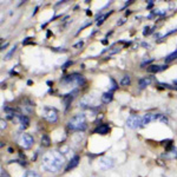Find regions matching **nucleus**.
<instances>
[{
    "label": "nucleus",
    "mask_w": 177,
    "mask_h": 177,
    "mask_svg": "<svg viewBox=\"0 0 177 177\" xmlns=\"http://www.w3.org/2000/svg\"><path fill=\"white\" fill-rule=\"evenodd\" d=\"M142 45H143V46H145V47H149V44H147V43H143Z\"/></svg>",
    "instance_id": "36"
},
{
    "label": "nucleus",
    "mask_w": 177,
    "mask_h": 177,
    "mask_svg": "<svg viewBox=\"0 0 177 177\" xmlns=\"http://www.w3.org/2000/svg\"><path fill=\"white\" fill-rule=\"evenodd\" d=\"M65 158L61 152H59L57 150H52L44 153L43 161H41V168L48 172H58L63 168Z\"/></svg>",
    "instance_id": "1"
},
{
    "label": "nucleus",
    "mask_w": 177,
    "mask_h": 177,
    "mask_svg": "<svg viewBox=\"0 0 177 177\" xmlns=\"http://www.w3.org/2000/svg\"><path fill=\"white\" fill-rule=\"evenodd\" d=\"M86 14H88V16H91V11L88 10V11H86Z\"/></svg>",
    "instance_id": "38"
},
{
    "label": "nucleus",
    "mask_w": 177,
    "mask_h": 177,
    "mask_svg": "<svg viewBox=\"0 0 177 177\" xmlns=\"http://www.w3.org/2000/svg\"><path fill=\"white\" fill-rule=\"evenodd\" d=\"M109 130H110V128H109L107 124H100L94 129L93 132L94 134H99V135H106L109 132Z\"/></svg>",
    "instance_id": "10"
},
{
    "label": "nucleus",
    "mask_w": 177,
    "mask_h": 177,
    "mask_svg": "<svg viewBox=\"0 0 177 177\" xmlns=\"http://www.w3.org/2000/svg\"><path fill=\"white\" fill-rule=\"evenodd\" d=\"M124 21H125V20H124V19H122V20L118 23V25H122V24H124Z\"/></svg>",
    "instance_id": "34"
},
{
    "label": "nucleus",
    "mask_w": 177,
    "mask_h": 177,
    "mask_svg": "<svg viewBox=\"0 0 177 177\" xmlns=\"http://www.w3.org/2000/svg\"><path fill=\"white\" fill-rule=\"evenodd\" d=\"M86 128H88L86 118H85V115H83V113L73 116L67 122V129L71 131H84V130H86Z\"/></svg>",
    "instance_id": "2"
},
{
    "label": "nucleus",
    "mask_w": 177,
    "mask_h": 177,
    "mask_svg": "<svg viewBox=\"0 0 177 177\" xmlns=\"http://www.w3.org/2000/svg\"><path fill=\"white\" fill-rule=\"evenodd\" d=\"M156 119H157V113H147V115H144V117L142 119V126H145Z\"/></svg>",
    "instance_id": "8"
},
{
    "label": "nucleus",
    "mask_w": 177,
    "mask_h": 177,
    "mask_svg": "<svg viewBox=\"0 0 177 177\" xmlns=\"http://www.w3.org/2000/svg\"><path fill=\"white\" fill-rule=\"evenodd\" d=\"M163 157L166 159H172V158H176L177 157V150L175 148H172L171 150H168L163 155Z\"/></svg>",
    "instance_id": "15"
},
{
    "label": "nucleus",
    "mask_w": 177,
    "mask_h": 177,
    "mask_svg": "<svg viewBox=\"0 0 177 177\" xmlns=\"http://www.w3.org/2000/svg\"><path fill=\"white\" fill-rule=\"evenodd\" d=\"M156 120H159V122H162V123H165V124H168V118L165 117L164 115H162V113H157V119Z\"/></svg>",
    "instance_id": "23"
},
{
    "label": "nucleus",
    "mask_w": 177,
    "mask_h": 177,
    "mask_svg": "<svg viewBox=\"0 0 177 177\" xmlns=\"http://www.w3.org/2000/svg\"><path fill=\"white\" fill-rule=\"evenodd\" d=\"M78 163H79V156H75L73 158L70 159V162H69V164H67V166H66V169H65V171L67 172V171H70L71 169H73V168H76L77 165H78Z\"/></svg>",
    "instance_id": "13"
},
{
    "label": "nucleus",
    "mask_w": 177,
    "mask_h": 177,
    "mask_svg": "<svg viewBox=\"0 0 177 177\" xmlns=\"http://www.w3.org/2000/svg\"><path fill=\"white\" fill-rule=\"evenodd\" d=\"M130 13H131V12H130V11H129V10H128V11H126V12H125V16H129V14H130Z\"/></svg>",
    "instance_id": "39"
},
{
    "label": "nucleus",
    "mask_w": 177,
    "mask_h": 177,
    "mask_svg": "<svg viewBox=\"0 0 177 177\" xmlns=\"http://www.w3.org/2000/svg\"><path fill=\"white\" fill-rule=\"evenodd\" d=\"M153 37H155V38H156V39H157V38H159V37H161V34H159V33H156V34L153 35Z\"/></svg>",
    "instance_id": "33"
},
{
    "label": "nucleus",
    "mask_w": 177,
    "mask_h": 177,
    "mask_svg": "<svg viewBox=\"0 0 177 177\" xmlns=\"http://www.w3.org/2000/svg\"><path fill=\"white\" fill-rule=\"evenodd\" d=\"M18 119H19V123H20V129H21V130L26 129V128L30 125V118L27 117V116H25V115H20V116L18 117Z\"/></svg>",
    "instance_id": "11"
},
{
    "label": "nucleus",
    "mask_w": 177,
    "mask_h": 177,
    "mask_svg": "<svg viewBox=\"0 0 177 177\" xmlns=\"http://www.w3.org/2000/svg\"><path fill=\"white\" fill-rule=\"evenodd\" d=\"M83 44H84L83 41H79V43H77L76 45H75V47H76V48H79V47H82V46H83Z\"/></svg>",
    "instance_id": "30"
},
{
    "label": "nucleus",
    "mask_w": 177,
    "mask_h": 177,
    "mask_svg": "<svg viewBox=\"0 0 177 177\" xmlns=\"http://www.w3.org/2000/svg\"><path fill=\"white\" fill-rule=\"evenodd\" d=\"M110 16V13H105V14H103V16H100L98 19H97V25L99 26V25H102V24L104 23V20H105L106 18Z\"/></svg>",
    "instance_id": "21"
},
{
    "label": "nucleus",
    "mask_w": 177,
    "mask_h": 177,
    "mask_svg": "<svg viewBox=\"0 0 177 177\" xmlns=\"http://www.w3.org/2000/svg\"><path fill=\"white\" fill-rule=\"evenodd\" d=\"M1 177H8V176H7L6 174H4V171H2V172H1Z\"/></svg>",
    "instance_id": "35"
},
{
    "label": "nucleus",
    "mask_w": 177,
    "mask_h": 177,
    "mask_svg": "<svg viewBox=\"0 0 177 177\" xmlns=\"http://www.w3.org/2000/svg\"><path fill=\"white\" fill-rule=\"evenodd\" d=\"M166 69H168L166 64L165 65H150V66H148V71L151 72V73H157V72H161V71L166 70Z\"/></svg>",
    "instance_id": "9"
},
{
    "label": "nucleus",
    "mask_w": 177,
    "mask_h": 177,
    "mask_svg": "<svg viewBox=\"0 0 177 177\" xmlns=\"http://www.w3.org/2000/svg\"><path fill=\"white\" fill-rule=\"evenodd\" d=\"M24 177H41L37 171H33V170H30L27 171L26 174H25V176Z\"/></svg>",
    "instance_id": "22"
},
{
    "label": "nucleus",
    "mask_w": 177,
    "mask_h": 177,
    "mask_svg": "<svg viewBox=\"0 0 177 177\" xmlns=\"http://www.w3.org/2000/svg\"><path fill=\"white\" fill-rule=\"evenodd\" d=\"M16 50H17V46L14 45V46L12 47V50H11V51H10V52H8V53H7V54H6V56H5V59H6V60H8V59H11L12 54H13V53L16 52Z\"/></svg>",
    "instance_id": "24"
},
{
    "label": "nucleus",
    "mask_w": 177,
    "mask_h": 177,
    "mask_svg": "<svg viewBox=\"0 0 177 177\" xmlns=\"http://www.w3.org/2000/svg\"><path fill=\"white\" fill-rule=\"evenodd\" d=\"M112 98H113V94H112L111 91H109V92H105V93L102 94V102H103L104 104H109V103L112 100Z\"/></svg>",
    "instance_id": "17"
},
{
    "label": "nucleus",
    "mask_w": 177,
    "mask_h": 177,
    "mask_svg": "<svg viewBox=\"0 0 177 177\" xmlns=\"http://www.w3.org/2000/svg\"><path fill=\"white\" fill-rule=\"evenodd\" d=\"M41 145L43 147H50L51 145V139L47 135H44L41 137Z\"/></svg>",
    "instance_id": "18"
},
{
    "label": "nucleus",
    "mask_w": 177,
    "mask_h": 177,
    "mask_svg": "<svg viewBox=\"0 0 177 177\" xmlns=\"http://www.w3.org/2000/svg\"><path fill=\"white\" fill-rule=\"evenodd\" d=\"M20 107H21V110L24 111V113H31V112L33 111L34 103H33L31 99H29V98H25L23 102V104L20 105Z\"/></svg>",
    "instance_id": "7"
},
{
    "label": "nucleus",
    "mask_w": 177,
    "mask_h": 177,
    "mask_svg": "<svg viewBox=\"0 0 177 177\" xmlns=\"http://www.w3.org/2000/svg\"><path fill=\"white\" fill-rule=\"evenodd\" d=\"M151 61H152V58H151V59H148V60H147V59H145V60H144V61H143V63H142V64H141V66H142V67H143V66H144V65H145V64H149V63H151Z\"/></svg>",
    "instance_id": "27"
},
{
    "label": "nucleus",
    "mask_w": 177,
    "mask_h": 177,
    "mask_svg": "<svg viewBox=\"0 0 177 177\" xmlns=\"http://www.w3.org/2000/svg\"><path fill=\"white\" fill-rule=\"evenodd\" d=\"M0 123H1V130H4L6 128V122L4 120V119H1V122H0Z\"/></svg>",
    "instance_id": "29"
},
{
    "label": "nucleus",
    "mask_w": 177,
    "mask_h": 177,
    "mask_svg": "<svg viewBox=\"0 0 177 177\" xmlns=\"http://www.w3.org/2000/svg\"><path fill=\"white\" fill-rule=\"evenodd\" d=\"M43 117L45 118L48 123H56L58 120V111L53 107H45L43 111Z\"/></svg>",
    "instance_id": "5"
},
{
    "label": "nucleus",
    "mask_w": 177,
    "mask_h": 177,
    "mask_svg": "<svg viewBox=\"0 0 177 177\" xmlns=\"http://www.w3.org/2000/svg\"><path fill=\"white\" fill-rule=\"evenodd\" d=\"M69 65H72V61H67V63H66L65 65H63V69L65 70V69H66V67H67Z\"/></svg>",
    "instance_id": "31"
},
{
    "label": "nucleus",
    "mask_w": 177,
    "mask_h": 177,
    "mask_svg": "<svg viewBox=\"0 0 177 177\" xmlns=\"http://www.w3.org/2000/svg\"><path fill=\"white\" fill-rule=\"evenodd\" d=\"M18 143H19V145L21 148H24V149H30V148L34 144V138L30 135V134H25V132H24V134H21V135L19 136Z\"/></svg>",
    "instance_id": "4"
},
{
    "label": "nucleus",
    "mask_w": 177,
    "mask_h": 177,
    "mask_svg": "<svg viewBox=\"0 0 177 177\" xmlns=\"http://www.w3.org/2000/svg\"><path fill=\"white\" fill-rule=\"evenodd\" d=\"M120 51V47H115L113 50H111L110 52H109V56H111V54H115V53H117Z\"/></svg>",
    "instance_id": "26"
},
{
    "label": "nucleus",
    "mask_w": 177,
    "mask_h": 177,
    "mask_svg": "<svg viewBox=\"0 0 177 177\" xmlns=\"http://www.w3.org/2000/svg\"><path fill=\"white\" fill-rule=\"evenodd\" d=\"M174 84H176V85H177V79H175V80H174Z\"/></svg>",
    "instance_id": "41"
},
{
    "label": "nucleus",
    "mask_w": 177,
    "mask_h": 177,
    "mask_svg": "<svg viewBox=\"0 0 177 177\" xmlns=\"http://www.w3.org/2000/svg\"><path fill=\"white\" fill-rule=\"evenodd\" d=\"M110 82H111V90H110V91H111V92H112V91H115V90L117 88L118 85H117V84H116V82H115V80H113L112 78H111V79H110Z\"/></svg>",
    "instance_id": "25"
},
{
    "label": "nucleus",
    "mask_w": 177,
    "mask_h": 177,
    "mask_svg": "<svg viewBox=\"0 0 177 177\" xmlns=\"http://www.w3.org/2000/svg\"><path fill=\"white\" fill-rule=\"evenodd\" d=\"M73 93H75V91H73V92H70V93L66 94V96H64V98H63V102H64V105H65L66 109H67V107L71 105V103H72V99H73Z\"/></svg>",
    "instance_id": "16"
},
{
    "label": "nucleus",
    "mask_w": 177,
    "mask_h": 177,
    "mask_svg": "<svg viewBox=\"0 0 177 177\" xmlns=\"http://www.w3.org/2000/svg\"><path fill=\"white\" fill-rule=\"evenodd\" d=\"M152 82V78L151 77H144V78H141L139 79V82H138V85H139V88H144L149 86L150 84Z\"/></svg>",
    "instance_id": "14"
},
{
    "label": "nucleus",
    "mask_w": 177,
    "mask_h": 177,
    "mask_svg": "<svg viewBox=\"0 0 177 177\" xmlns=\"http://www.w3.org/2000/svg\"><path fill=\"white\" fill-rule=\"evenodd\" d=\"M99 164L102 168L109 169V168H112V166H113V161H112L111 158H109V157H104V158H102L99 161Z\"/></svg>",
    "instance_id": "12"
},
{
    "label": "nucleus",
    "mask_w": 177,
    "mask_h": 177,
    "mask_svg": "<svg viewBox=\"0 0 177 177\" xmlns=\"http://www.w3.org/2000/svg\"><path fill=\"white\" fill-rule=\"evenodd\" d=\"M6 46H7V43H5V45L2 44V45H1V50H4V48H5Z\"/></svg>",
    "instance_id": "32"
},
{
    "label": "nucleus",
    "mask_w": 177,
    "mask_h": 177,
    "mask_svg": "<svg viewBox=\"0 0 177 177\" xmlns=\"http://www.w3.org/2000/svg\"><path fill=\"white\" fill-rule=\"evenodd\" d=\"M61 82L66 84V85H76V86H82L85 84V79L82 75H78V73H72L70 76H66L65 78H63Z\"/></svg>",
    "instance_id": "3"
},
{
    "label": "nucleus",
    "mask_w": 177,
    "mask_h": 177,
    "mask_svg": "<svg viewBox=\"0 0 177 177\" xmlns=\"http://www.w3.org/2000/svg\"><path fill=\"white\" fill-rule=\"evenodd\" d=\"M8 152H10V153H13V149H12V148H10V149H8Z\"/></svg>",
    "instance_id": "37"
},
{
    "label": "nucleus",
    "mask_w": 177,
    "mask_h": 177,
    "mask_svg": "<svg viewBox=\"0 0 177 177\" xmlns=\"http://www.w3.org/2000/svg\"><path fill=\"white\" fill-rule=\"evenodd\" d=\"M30 39H31V38H26V40L23 41L24 45H27V44H33V41H30Z\"/></svg>",
    "instance_id": "28"
},
{
    "label": "nucleus",
    "mask_w": 177,
    "mask_h": 177,
    "mask_svg": "<svg viewBox=\"0 0 177 177\" xmlns=\"http://www.w3.org/2000/svg\"><path fill=\"white\" fill-rule=\"evenodd\" d=\"M142 119L143 118L139 117L138 115H131L126 119V125L130 129H138L139 126H142Z\"/></svg>",
    "instance_id": "6"
},
{
    "label": "nucleus",
    "mask_w": 177,
    "mask_h": 177,
    "mask_svg": "<svg viewBox=\"0 0 177 177\" xmlns=\"http://www.w3.org/2000/svg\"><path fill=\"white\" fill-rule=\"evenodd\" d=\"M102 43H103L104 45H106V44H107V40H103V41H102Z\"/></svg>",
    "instance_id": "40"
},
{
    "label": "nucleus",
    "mask_w": 177,
    "mask_h": 177,
    "mask_svg": "<svg viewBox=\"0 0 177 177\" xmlns=\"http://www.w3.org/2000/svg\"><path fill=\"white\" fill-rule=\"evenodd\" d=\"M130 83H131L130 76L129 75H126V76H124L123 78H122V80H120V85H123V86H128V85H130Z\"/></svg>",
    "instance_id": "20"
},
{
    "label": "nucleus",
    "mask_w": 177,
    "mask_h": 177,
    "mask_svg": "<svg viewBox=\"0 0 177 177\" xmlns=\"http://www.w3.org/2000/svg\"><path fill=\"white\" fill-rule=\"evenodd\" d=\"M175 59H177V50L175 51V52L170 53L169 56H166L165 57V63H170V61H172V60H175Z\"/></svg>",
    "instance_id": "19"
}]
</instances>
